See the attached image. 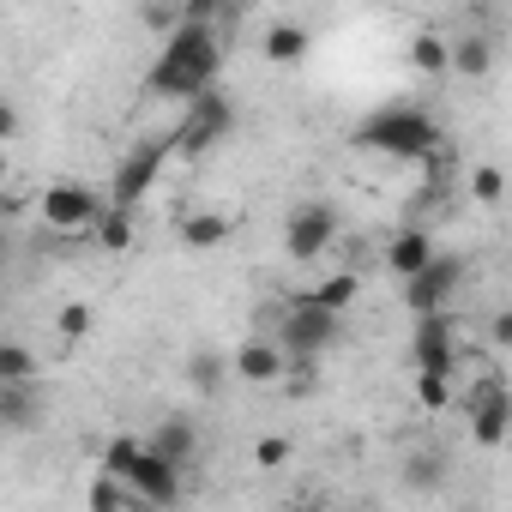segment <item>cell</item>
<instances>
[{
  "label": "cell",
  "mask_w": 512,
  "mask_h": 512,
  "mask_svg": "<svg viewBox=\"0 0 512 512\" xmlns=\"http://www.w3.org/2000/svg\"><path fill=\"white\" fill-rule=\"evenodd\" d=\"M37 380H0V422H7L13 434H25L37 422Z\"/></svg>",
  "instance_id": "17"
},
{
  "label": "cell",
  "mask_w": 512,
  "mask_h": 512,
  "mask_svg": "<svg viewBox=\"0 0 512 512\" xmlns=\"http://www.w3.org/2000/svg\"><path fill=\"white\" fill-rule=\"evenodd\" d=\"M464 416H470V440L482 452L506 446V434H512V386L494 380V374H482V386L464 392Z\"/></svg>",
  "instance_id": "7"
},
{
  "label": "cell",
  "mask_w": 512,
  "mask_h": 512,
  "mask_svg": "<svg viewBox=\"0 0 512 512\" xmlns=\"http://www.w3.org/2000/svg\"><path fill=\"white\" fill-rule=\"evenodd\" d=\"M0 380H37V356L25 344H0Z\"/></svg>",
  "instance_id": "26"
},
{
  "label": "cell",
  "mask_w": 512,
  "mask_h": 512,
  "mask_svg": "<svg viewBox=\"0 0 512 512\" xmlns=\"http://www.w3.org/2000/svg\"><path fill=\"white\" fill-rule=\"evenodd\" d=\"M494 73V43L482 31L452 37V79H488Z\"/></svg>",
  "instance_id": "16"
},
{
  "label": "cell",
  "mask_w": 512,
  "mask_h": 512,
  "mask_svg": "<svg viewBox=\"0 0 512 512\" xmlns=\"http://www.w3.org/2000/svg\"><path fill=\"white\" fill-rule=\"evenodd\" d=\"M464 187H470L476 205H500V199H506V169H500V163H476V169L464 175Z\"/></svg>",
  "instance_id": "23"
},
{
  "label": "cell",
  "mask_w": 512,
  "mask_h": 512,
  "mask_svg": "<svg viewBox=\"0 0 512 512\" xmlns=\"http://www.w3.org/2000/svg\"><path fill=\"white\" fill-rule=\"evenodd\" d=\"M139 458H145V440H133V434H115V440L103 446V458H97V464H103V470H115V476H127Z\"/></svg>",
  "instance_id": "25"
},
{
  "label": "cell",
  "mask_w": 512,
  "mask_h": 512,
  "mask_svg": "<svg viewBox=\"0 0 512 512\" xmlns=\"http://www.w3.org/2000/svg\"><path fill=\"white\" fill-rule=\"evenodd\" d=\"M0 139H19V103H0Z\"/></svg>",
  "instance_id": "30"
},
{
  "label": "cell",
  "mask_w": 512,
  "mask_h": 512,
  "mask_svg": "<svg viewBox=\"0 0 512 512\" xmlns=\"http://www.w3.org/2000/svg\"><path fill=\"white\" fill-rule=\"evenodd\" d=\"M440 476H446V470H440V458H428V452H416V458H410V470H404V482H410V488H434Z\"/></svg>",
  "instance_id": "28"
},
{
  "label": "cell",
  "mask_w": 512,
  "mask_h": 512,
  "mask_svg": "<svg viewBox=\"0 0 512 512\" xmlns=\"http://www.w3.org/2000/svg\"><path fill=\"white\" fill-rule=\"evenodd\" d=\"M103 211H109V205H103L91 187H79V181H55V187L37 193V223H43L49 235H85V229L103 223Z\"/></svg>",
  "instance_id": "6"
},
{
  "label": "cell",
  "mask_w": 512,
  "mask_h": 512,
  "mask_svg": "<svg viewBox=\"0 0 512 512\" xmlns=\"http://www.w3.org/2000/svg\"><path fill=\"white\" fill-rule=\"evenodd\" d=\"M452 374H434V368H416V404L428 410V416H440V410H452Z\"/></svg>",
  "instance_id": "22"
},
{
  "label": "cell",
  "mask_w": 512,
  "mask_h": 512,
  "mask_svg": "<svg viewBox=\"0 0 512 512\" xmlns=\"http://www.w3.org/2000/svg\"><path fill=\"white\" fill-rule=\"evenodd\" d=\"M434 253H440V247H434V235H428V229H398V235L386 241V272L404 284V278H416V272L434 260Z\"/></svg>",
  "instance_id": "13"
},
{
  "label": "cell",
  "mask_w": 512,
  "mask_h": 512,
  "mask_svg": "<svg viewBox=\"0 0 512 512\" xmlns=\"http://www.w3.org/2000/svg\"><path fill=\"white\" fill-rule=\"evenodd\" d=\"M338 338H344V314L320 308L314 296H296L278 320V344L290 350V362H320Z\"/></svg>",
  "instance_id": "4"
},
{
  "label": "cell",
  "mask_w": 512,
  "mask_h": 512,
  "mask_svg": "<svg viewBox=\"0 0 512 512\" xmlns=\"http://www.w3.org/2000/svg\"><path fill=\"white\" fill-rule=\"evenodd\" d=\"M332 241H338V205H332V199H302V205L284 217V253H290V266L326 260Z\"/></svg>",
  "instance_id": "5"
},
{
  "label": "cell",
  "mask_w": 512,
  "mask_h": 512,
  "mask_svg": "<svg viewBox=\"0 0 512 512\" xmlns=\"http://www.w3.org/2000/svg\"><path fill=\"white\" fill-rule=\"evenodd\" d=\"M169 151H175V139H145V145H133L121 163H115V181H109V205H139L151 187H157V175H163V163H169Z\"/></svg>",
  "instance_id": "8"
},
{
  "label": "cell",
  "mask_w": 512,
  "mask_h": 512,
  "mask_svg": "<svg viewBox=\"0 0 512 512\" xmlns=\"http://www.w3.org/2000/svg\"><path fill=\"white\" fill-rule=\"evenodd\" d=\"M181 241H187L193 253L223 247V241H229V217H223V211H193V217H181Z\"/></svg>",
  "instance_id": "19"
},
{
  "label": "cell",
  "mask_w": 512,
  "mask_h": 512,
  "mask_svg": "<svg viewBox=\"0 0 512 512\" xmlns=\"http://www.w3.org/2000/svg\"><path fill=\"white\" fill-rule=\"evenodd\" d=\"M488 344H494V350H512V308H500V314L488 320Z\"/></svg>",
  "instance_id": "29"
},
{
  "label": "cell",
  "mask_w": 512,
  "mask_h": 512,
  "mask_svg": "<svg viewBox=\"0 0 512 512\" xmlns=\"http://www.w3.org/2000/svg\"><path fill=\"white\" fill-rule=\"evenodd\" d=\"M55 332H61L67 344H85V338L97 332V308H91V302H61V314H55Z\"/></svg>",
  "instance_id": "24"
},
{
  "label": "cell",
  "mask_w": 512,
  "mask_h": 512,
  "mask_svg": "<svg viewBox=\"0 0 512 512\" xmlns=\"http://www.w3.org/2000/svg\"><path fill=\"white\" fill-rule=\"evenodd\" d=\"M145 446H151V452H163L169 464H181V470H187V464L199 458V428H193V416H163V422L145 434Z\"/></svg>",
  "instance_id": "14"
},
{
  "label": "cell",
  "mask_w": 512,
  "mask_h": 512,
  "mask_svg": "<svg viewBox=\"0 0 512 512\" xmlns=\"http://www.w3.org/2000/svg\"><path fill=\"white\" fill-rule=\"evenodd\" d=\"M308 296H314L320 308H332V314H350V302L362 296V272H332V278H320Z\"/></svg>",
  "instance_id": "20"
},
{
  "label": "cell",
  "mask_w": 512,
  "mask_h": 512,
  "mask_svg": "<svg viewBox=\"0 0 512 512\" xmlns=\"http://www.w3.org/2000/svg\"><path fill=\"white\" fill-rule=\"evenodd\" d=\"M308 43H314V37H308L302 25H290V19H284V25H272V31L260 37V49H266V61H272V67H296V61L308 55Z\"/></svg>",
  "instance_id": "18"
},
{
  "label": "cell",
  "mask_w": 512,
  "mask_h": 512,
  "mask_svg": "<svg viewBox=\"0 0 512 512\" xmlns=\"http://www.w3.org/2000/svg\"><path fill=\"white\" fill-rule=\"evenodd\" d=\"M410 362H416V368H434V374H458V332H452V314H416Z\"/></svg>",
  "instance_id": "10"
},
{
  "label": "cell",
  "mask_w": 512,
  "mask_h": 512,
  "mask_svg": "<svg viewBox=\"0 0 512 512\" xmlns=\"http://www.w3.org/2000/svg\"><path fill=\"white\" fill-rule=\"evenodd\" d=\"M229 374H235L241 386H278V380L290 374V350H284L278 338H247V344L229 356Z\"/></svg>",
  "instance_id": "11"
},
{
  "label": "cell",
  "mask_w": 512,
  "mask_h": 512,
  "mask_svg": "<svg viewBox=\"0 0 512 512\" xmlns=\"http://www.w3.org/2000/svg\"><path fill=\"white\" fill-rule=\"evenodd\" d=\"M91 235H97L103 253H127V247H133V211H127V205H109L103 223H97Z\"/></svg>",
  "instance_id": "21"
},
{
  "label": "cell",
  "mask_w": 512,
  "mask_h": 512,
  "mask_svg": "<svg viewBox=\"0 0 512 512\" xmlns=\"http://www.w3.org/2000/svg\"><path fill=\"white\" fill-rule=\"evenodd\" d=\"M458 284H464V260H458V253H434L416 278H404V308L410 314H446Z\"/></svg>",
  "instance_id": "9"
},
{
  "label": "cell",
  "mask_w": 512,
  "mask_h": 512,
  "mask_svg": "<svg viewBox=\"0 0 512 512\" xmlns=\"http://www.w3.org/2000/svg\"><path fill=\"white\" fill-rule=\"evenodd\" d=\"M181 476H187V470H181V464H169V458H163V452H151V446H145V458L127 470V482H133L139 506H175V500H181Z\"/></svg>",
  "instance_id": "12"
},
{
  "label": "cell",
  "mask_w": 512,
  "mask_h": 512,
  "mask_svg": "<svg viewBox=\"0 0 512 512\" xmlns=\"http://www.w3.org/2000/svg\"><path fill=\"white\" fill-rule=\"evenodd\" d=\"M410 73H416V79H452V37L416 31V37H410Z\"/></svg>",
  "instance_id": "15"
},
{
  "label": "cell",
  "mask_w": 512,
  "mask_h": 512,
  "mask_svg": "<svg viewBox=\"0 0 512 512\" xmlns=\"http://www.w3.org/2000/svg\"><path fill=\"white\" fill-rule=\"evenodd\" d=\"M217 67H223V43L211 31V19H181L163 43V55L151 61L145 73V91L151 97H169V103H187L199 97L205 85H217Z\"/></svg>",
  "instance_id": "1"
},
{
  "label": "cell",
  "mask_w": 512,
  "mask_h": 512,
  "mask_svg": "<svg viewBox=\"0 0 512 512\" xmlns=\"http://www.w3.org/2000/svg\"><path fill=\"white\" fill-rule=\"evenodd\" d=\"M229 133H235V103H229L217 85H205L199 97L181 103V127H175L169 139H175V157H205V151L223 145Z\"/></svg>",
  "instance_id": "3"
},
{
  "label": "cell",
  "mask_w": 512,
  "mask_h": 512,
  "mask_svg": "<svg viewBox=\"0 0 512 512\" xmlns=\"http://www.w3.org/2000/svg\"><path fill=\"white\" fill-rule=\"evenodd\" d=\"M356 151H380V157H398V163H428L440 157V127L428 109H410V103H392V109H374L356 133H350Z\"/></svg>",
  "instance_id": "2"
},
{
  "label": "cell",
  "mask_w": 512,
  "mask_h": 512,
  "mask_svg": "<svg viewBox=\"0 0 512 512\" xmlns=\"http://www.w3.org/2000/svg\"><path fill=\"white\" fill-rule=\"evenodd\" d=\"M253 464H260V470H284L290 464V440L284 434H266L260 446H253Z\"/></svg>",
  "instance_id": "27"
}]
</instances>
